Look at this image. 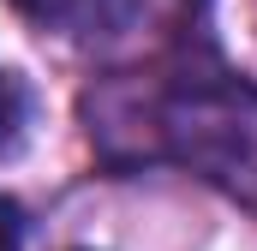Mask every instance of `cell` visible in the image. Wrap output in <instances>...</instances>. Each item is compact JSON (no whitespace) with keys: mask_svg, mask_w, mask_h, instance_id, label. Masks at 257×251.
Masks as SVG:
<instances>
[{"mask_svg":"<svg viewBox=\"0 0 257 251\" xmlns=\"http://www.w3.org/2000/svg\"><path fill=\"white\" fill-rule=\"evenodd\" d=\"M168 138L197 174L221 186L257 191V96L233 84H197L168 102Z\"/></svg>","mask_w":257,"mask_h":251,"instance_id":"6da1fadb","label":"cell"},{"mask_svg":"<svg viewBox=\"0 0 257 251\" xmlns=\"http://www.w3.org/2000/svg\"><path fill=\"white\" fill-rule=\"evenodd\" d=\"M24 114H30V102H24V84L12 78V72H0V156L24 138Z\"/></svg>","mask_w":257,"mask_h":251,"instance_id":"7a4b0ae2","label":"cell"},{"mask_svg":"<svg viewBox=\"0 0 257 251\" xmlns=\"http://www.w3.org/2000/svg\"><path fill=\"white\" fill-rule=\"evenodd\" d=\"M30 18H42V24H78V18H90L96 12V0H18Z\"/></svg>","mask_w":257,"mask_h":251,"instance_id":"3957f363","label":"cell"},{"mask_svg":"<svg viewBox=\"0 0 257 251\" xmlns=\"http://www.w3.org/2000/svg\"><path fill=\"white\" fill-rule=\"evenodd\" d=\"M18 233H24L18 203H6V197H0V251H18Z\"/></svg>","mask_w":257,"mask_h":251,"instance_id":"277c9868","label":"cell"}]
</instances>
